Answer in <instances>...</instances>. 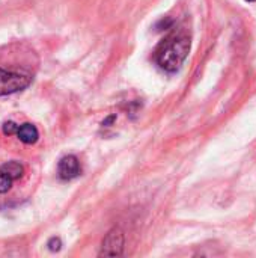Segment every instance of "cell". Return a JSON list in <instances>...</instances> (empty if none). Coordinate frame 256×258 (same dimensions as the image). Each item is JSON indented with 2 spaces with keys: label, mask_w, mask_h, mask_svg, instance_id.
<instances>
[{
  "label": "cell",
  "mask_w": 256,
  "mask_h": 258,
  "mask_svg": "<svg viewBox=\"0 0 256 258\" xmlns=\"http://www.w3.org/2000/svg\"><path fill=\"white\" fill-rule=\"evenodd\" d=\"M189 51L190 38L184 33H172L158 44L154 53V59L161 70L167 73H175L187 59Z\"/></svg>",
  "instance_id": "1"
},
{
  "label": "cell",
  "mask_w": 256,
  "mask_h": 258,
  "mask_svg": "<svg viewBox=\"0 0 256 258\" xmlns=\"http://www.w3.org/2000/svg\"><path fill=\"white\" fill-rule=\"evenodd\" d=\"M32 82V77L27 74L12 73L0 68V97L11 95L18 91L26 89Z\"/></svg>",
  "instance_id": "2"
},
{
  "label": "cell",
  "mask_w": 256,
  "mask_h": 258,
  "mask_svg": "<svg viewBox=\"0 0 256 258\" xmlns=\"http://www.w3.org/2000/svg\"><path fill=\"white\" fill-rule=\"evenodd\" d=\"M124 243H125V239H124L122 230L113 228L106 234L101 243L100 255L101 257H119L124 252Z\"/></svg>",
  "instance_id": "3"
},
{
  "label": "cell",
  "mask_w": 256,
  "mask_h": 258,
  "mask_svg": "<svg viewBox=\"0 0 256 258\" xmlns=\"http://www.w3.org/2000/svg\"><path fill=\"white\" fill-rule=\"evenodd\" d=\"M81 172V168H80V162L75 156H65L59 160L57 163V175L60 180H72L75 177H78Z\"/></svg>",
  "instance_id": "4"
},
{
  "label": "cell",
  "mask_w": 256,
  "mask_h": 258,
  "mask_svg": "<svg viewBox=\"0 0 256 258\" xmlns=\"http://www.w3.org/2000/svg\"><path fill=\"white\" fill-rule=\"evenodd\" d=\"M17 136L18 139L23 142V144H27V145H32L38 141L39 138V132L38 128L30 124V122H24L21 125H18V130H17Z\"/></svg>",
  "instance_id": "5"
},
{
  "label": "cell",
  "mask_w": 256,
  "mask_h": 258,
  "mask_svg": "<svg viewBox=\"0 0 256 258\" xmlns=\"http://www.w3.org/2000/svg\"><path fill=\"white\" fill-rule=\"evenodd\" d=\"M0 172L5 174V175H8L9 178H12V180L15 181V180H18V178L23 177L24 168H23L21 163L12 160V162H6L5 165H2V166H0Z\"/></svg>",
  "instance_id": "6"
},
{
  "label": "cell",
  "mask_w": 256,
  "mask_h": 258,
  "mask_svg": "<svg viewBox=\"0 0 256 258\" xmlns=\"http://www.w3.org/2000/svg\"><path fill=\"white\" fill-rule=\"evenodd\" d=\"M12 183H14L12 178H9L8 175H5V174L0 172V194H6L11 189Z\"/></svg>",
  "instance_id": "7"
},
{
  "label": "cell",
  "mask_w": 256,
  "mask_h": 258,
  "mask_svg": "<svg viewBox=\"0 0 256 258\" xmlns=\"http://www.w3.org/2000/svg\"><path fill=\"white\" fill-rule=\"evenodd\" d=\"M17 130H18V125L12 121H8L3 124V133L11 136V135H17Z\"/></svg>",
  "instance_id": "8"
},
{
  "label": "cell",
  "mask_w": 256,
  "mask_h": 258,
  "mask_svg": "<svg viewBox=\"0 0 256 258\" xmlns=\"http://www.w3.org/2000/svg\"><path fill=\"white\" fill-rule=\"evenodd\" d=\"M60 246H62V242H60V239H59V237H53V239H50V242H48V248H50V251L56 252V251H59V249H60Z\"/></svg>",
  "instance_id": "9"
},
{
  "label": "cell",
  "mask_w": 256,
  "mask_h": 258,
  "mask_svg": "<svg viewBox=\"0 0 256 258\" xmlns=\"http://www.w3.org/2000/svg\"><path fill=\"white\" fill-rule=\"evenodd\" d=\"M246 2H256V0H246Z\"/></svg>",
  "instance_id": "10"
}]
</instances>
